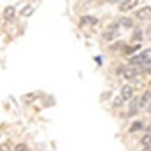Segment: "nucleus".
I'll list each match as a JSON object with an SVG mask.
<instances>
[{"mask_svg":"<svg viewBox=\"0 0 151 151\" xmlns=\"http://www.w3.org/2000/svg\"><path fill=\"white\" fill-rule=\"evenodd\" d=\"M137 5V0H128V2H121L119 4V11H130L132 7Z\"/></svg>","mask_w":151,"mask_h":151,"instance_id":"nucleus-6","label":"nucleus"},{"mask_svg":"<svg viewBox=\"0 0 151 151\" xmlns=\"http://www.w3.org/2000/svg\"><path fill=\"white\" fill-rule=\"evenodd\" d=\"M121 25H123V27H132V19L125 18V19H121Z\"/></svg>","mask_w":151,"mask_h":151,"instance_id":"nucleus-15","label":"nucleus"},{"mask_svg":"<svg viewBox=\"0 0 151 151\" xmlns=\"http://www.w3.org/2000/svg\"><path fill=\"white\" fill-rule=\"evenodd\" d=\"M121 104H123V100H121V99H119V97H118V99H116V100H114V107H119V106H121Z\"/></svg>","mask_w":151,"mask_h":151,"instance_id":"nucleus-19","label":"nucleus"},{"mask_svg":"<svg viewBox=\"0 0 151 151\" xmlns=\"http://www.w3.org/2000/svg\"><path fill=\"white\" fill-rule=\"evenodd\" d=\"M141 39H142V32L137 28V30L134 32V40H141Z\"/></svg>","mask_w":151,"mask_h":151,"instance_id":"nucleus-14","label":"nucleus"},{"mask_svg":"<svg viewBox=\"0 0 151 151\" xmlns=\"http://www.w3.org/2000/svg\"><path fill=\"white\" fill-rule=\"evenodd\" d=\"M119 76L123 79H134V77H137V69H134V67H121L119 69Z\"/></svg>","mask_w":151,"mask_h":151,"instance_id":"nucleus-2","label":"nucleus"},{"mask_svg":"<svg viewBox=\"0 0 151 151\" xmlns=\"http://www.w3.org/2000/svg\"><path fill=\"white\" fill-rule=\"evenodd\" d=\"M141 58H142V65L151 63V47L150 49H144V51L141 53Z\"/></svg>","mask_w":151,"mask_h":151,"instance_id":"nucleus-7","label":"nucleus"},{"mask_svg":"<svg viewBox=\"0 0 151 151\" xmlns=\"http://www.w3.org/2000/svg\"><path fill=\"white\" fill-rule=\"evenodd\" d=\"M14 14H16V9H14L12 5L5 7V11H4V18H5V19H12V18H14Z\"/></svg>","mask_w":151,"mask_h":151,"instance_id":"nucleus-9","label":"nucleus"},{"mask_svg":"<svg viewBox=\"0 0 151 151\" xmlns=\"http://www.w3.org/2000/svg\"><path fill=\"white\" fill-rule=\"evenodd\" d=\"M146 111H148V113L151 114V104H150V106H148V107H146Z\"/></svg>","mask_w":151,"mask_h":151,"instance_id":"nucleus-21","label":"nucleus"},{"mask_svg":"<svg viewBox=\"0 0 151 151\" xmlns=\"http://www.w3.org/2000/svg\"><path fill=\"white\" fill-rule=\"evenodd\" d=\"M34 11H35V7L32 5V4H28V5H25V9H21V16H30V14H34Z\"/></svg>","mask_w":151,"mask_h":151,"instance_id":"nucleus-10","label":"nucleus"},{"mask_svg":"<svg viewBox=\"0 0 151 151\" xmlns=\"http://www.w3.org/2000/svg\"><path fill=\"white\" fill-rule=\"evenodd\" d=\"M35 97H37L35 93H28V95H25V97H23V102H25V104H30V102H34V99H35Z\"/></svg>","mask_w":151,"mask_h":151,"instance_id":"nucleus-12","label":"nucleus"},{"mask_svg":"<svg viewBox=\"0 0 151 151\" xmlns=\"http://www.w3.org/2000/svg\"><path fill=\"white\" fill-rule=\"evenodd\" d=\"M141 128V123H134L132 127H130V132H135V130H139Z\"/></svg>","mask_w":151,"mask_h":151,"instance_id":"nucleus-17","label":"nucleus"},{"mask_svg":"<svg viewBox=\"0 0 151 151\" xmlns=\"http://www.w3.org/2000/svg\"><path fill=\"white\" fill-rule=\"evenodd\" d=\"M135 18H137V19H141V21H150V18H151V7H150V5L141 7V9L135 12Z\"/></svg>","mask_w":151,"mask_h":151,"instance_id":"nucleus-1","label":"nucleus"},{"mask_svg":"<svg viewBox=\"0 0 151 151\" xmlns=\"http://www.w3.org/2000/svg\"><path fill=\"white\" fill-rule=\"evenodd\" d=\"M142 151H151V148H144V150H142Z\"/></svg>","mask_w":151,"mask_h":151,"instance_id":"nucleus-22","label":"nucleus"},{"mask_svg":"<svg viewBox=\"0 0 151 151\" xmlns=\"http://www.w3.org/2000/svg\"><path fill=\"white\" fill-rule=\"evenodd\" d=\"M0 151H11L9 150V142H4V144L0 146Z\"/></svg>","mask_w":151,"mask_h":151,"instance_id":"nucleus-18","label":"nucleus"},{"mask_svg":"<svg viewBox=\"0 0 151 151\" xmlns=\"http://www.w3.org/2000/svg\"><path fill=\"white\" fill-rule=\"evenodd\" d=\"M151 104V91H144V95H142V99L139 100V107H148Z\"/></svg>","mask_w":151,"mask_h":151,"instance_id":"nucleus-5","label":"nucleus"},{"mask_svg":"<svg viewBox=\"0 0 151 151\" xmlns=\"http://www.w3.org/2000/svg\"><path fill=\"white\" fill-rule=\"evenodd\" d=\"M14 151H28V148H27L25 144H18V146L14 148Z\"/></svg>","mask_w":151,"mask_h":151,"instance_id":"nucleus-16","label":"nucleus"},{"mask_svg":"<svg viewBox=\"0 0 151 151\" xmlns=\"http://www.w3.org/2000/svg\"><path fill=\"white\" fill-rule=\"evenodd\" d=\"M119 99H121L123 102H125V100H132V99H134V88H132V86H128V84H127V86H123V88H121V91H119Z\"/></svg>","mask_w":151,"mask_h":151,"instance_id":"nucleus-3","label":"nucleus"},{"mask_svg":"<svg viewBox=\"0 0 151 151\" xmlns=\"http://www.w3.org/2000/svg\"><path fill=\"white\" fill-rule=\"evenodd\" d=\"M146 34H148V37H151V27L148 28V32H146Z\"/></svg>","mask_w":151,"mask_h":151,"instance_id":"nucleus-20","label":"nucleus"},{"mask_svg":"<svg viewBox=\"0 0 151 151\" xmlns=\"http://www.w3.org/2000/svg\"><path fill=\"white\" fill-rule=\"evenodd\" d=\"M137 111H139V100L132 99V104H130V109H128V116H134Z\"/></svg>","mask_w":151,"mask_h":151,"instance_id":"nucleus-8","label":"nucleus"},{"mask_svg":"<svg viewBox=\"0 0 151 151\" xmlns=\"http://www.w3.org/2000/svg\"><path fill=\"white\" fill-rule=\"evenodd\" d=\"M83 23H86V25H97V19L91 18V16H84L83 18Z\"/></svg>","mask_w":151,"mask_h":151,"instance_id":"nucleus-11","label":"nucleus"},{"mask_svg":"<svg viewBox=\"0 0 151 151\" xmlns=\"http://www.w3.org/2000/svg\"><path fill=\"white\" fill-rule=\"evenodd\" d=\"M142 144H144L146 148H151V135H144V137H142Z\"/></svg>","mask_w":151,"mask_h":151,"instance_id":"nucleus-13","label":"nucleus"},{"mask_svg":"<svg viewBox=\"0 0 151 151\" xmlns=\"http://www.w3.org/2000/svg\"><path fill=\"white\" fill-rule=\"evenodd\" d=\"M116 35H118V27L113 25L104 32V40H113V39H116Z\"/></svg>","mask_w":151,"mask_h":151,"instance_id":"nucleus-4","label":"nucleus"}]
</instances>
